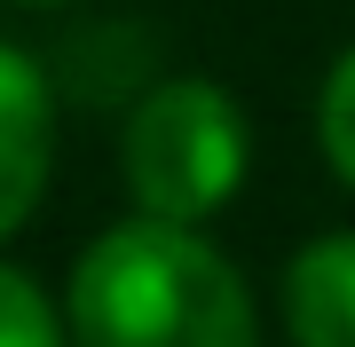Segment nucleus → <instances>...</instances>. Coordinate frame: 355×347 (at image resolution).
Returning <instances> with one entry per match:
<instances>
[{
  "label": "nucleus",
  "instance_id": "f257e3e1",
  "mask_svg": "<svg viewBox=\"0 0 355 347\" xmlns=\"http://www.w3.org/2000/svg\"><path fill=\"white\" fill-rule=\"evenodd\" d=\"M71 347H261L253 292L182 221H119L71 269Z\"/></svg>",
  "mask_w": 355,
  "mask_h": 347
},
{
  "label": "nucleus",
  "instance_id": "f03ea898",
  "mask_svg": "<svg viewBox=\"0 0 355 347\" xmlns=\"http://www.w3.org/2000/svg\"><path fill=\"white\" fill-rule=\"evenodd\" d=\"M245 158H253L245 111L214 79H166V87H150L135 103L127 134H119V174H127L135 213L182 221V229H198L205 213H221L237 197Z\"/></svg>",
  "mask_w": 355,
  "mask_h": 347
},
{
  "label": "nucleus",
  "instance_id": "7ed1b4c3",
  "mask_svg": "<svg viewBox=\"0 0 355 347\" xmlns=\"http://www.w3.org/2000/svg\"><path fill=\"white\" fill-rule=\"evenodd\" d=\"M55 166V95L24 48L0 39V237H16Z\"/></svg>",
  "mask_w": 355,
  "mask_h": 347
},
{
  "label": "nucleus",
  "instance_id": "20e7f679",
  "mask_svg": "<svg viewBox=\"0 0 355 347\" xmlns=\"http://www.w3.org/2000/svg\"><path fill=\"white\" fill-rule=\"evenodd\" d=\"M284 332H292V347H355V229L308 237L292 253Z\"/></svg>",
  "mask_w": 355,
  "mask_h": 347
},
{
  "label": "nucleus",
  "instance_id": "39448f33",
  "mask_svg": "<svg viewBox=\"0 0 355 347\" xmlns=\"http://www.w3.org/2000/svg\"><path fill=\"white\" fill-rule=\"evenodd\" d=\"M0 347H71V323L48 292L0 260Z\"/></svg>",
  "mask_w": 355,
  "mask_h": 347
},
{
  "label": "nucleus",
  "instance_id": "423d86ee",
  "mask_svg": "<svg viewBox=\"0 0 355 347\" xmlns=\"http://www.w3.org/2000/svg\"><path fill=\"white\" fill-rule=\"evenodd\" d=\"M316 142H324L331 174L355 190V48L324 71V95H316Z\"/></svg>",
  "mask_w": 355,
  "mask_h": 347
},
{
  "label": "nucleus",
  "instance_id": "0eeeda50",
  "mask_svg": "<svg viewBox=\"0 0 355 347\" xmlns=\"http://www.w3.org/2000/svg\"><path fill=\"white\" fill-rule=\"evenodd\" d=\"M24 8H55V0H24Z\"/></svg>",
  "mask_w": 355,
  "mask_h": 347
}]
</instances>
